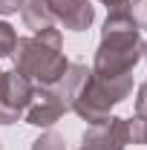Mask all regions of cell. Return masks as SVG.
I'll return each mask as SVG.
<instances>
[{"label": "cell", "mask_w": 147, "mask_h": 150, "mask_svg": "<svg viewBox=\"0 0 147 150\" xmlns=\"http://www.w3.org/2000/svg\"><path fill=\"white\" fill-rule=\"evenodd\" d=\"M127 144H130V121L110 115L101 124H90V130L84 133L81 150H124Z\"/></svg>", "instance_id": "obj_5"}, {"label": "cell", "mask_w": 147, "mask_h": 150, "mask_svg": "<svg viewBox=\"0 0 147 150\" xmlns=\"http://www.w3.org/2000/svg\"><path fill=\"white\" fill-rule=\"evenodd\" d=\"M64 112H69V110L58 98V93L52 87H35L32 101L26 107V124H32V127H52Z\"/></svg>", "instance_id": "obj_6"}, {"label": "cell", "mask_w": 147, "mask_h": 150, "mask_svg": "<svg viewBox=\"0 0 147 150\" xmlns=\"http://www.w3.org/2000/svg\"><path fill=\"white\" fill-rule=\"evenodd\" d=\"M141 29L130 18L127 9L110 12L101 29V43L92 61V72L101 78L133 75V67L141 61Z\"/></svg>", "instance_id": "obj_1"}, {"label": "cell", "mask_w": 147, "mask_h": 150, "mask_svg": "<svg viewBox=\"0 0 147 150\" xmlns=\"http://www.w3.org/2000/svg\"><path fill=\"white\" fill-rule=\"evenodd\" d=\"M130 121V144H147V118L133 115Z\"/></svg>", "instance_id": "obj_10"}, {"label": "cell", "mask_w": 147, "mask_h": 150, "mask_svg": "<svg viewBox=\"0 0 147 150\" xmlns=\"http://www.w3.org/2000/svg\"><path fill=\"white\" fill-rule=\"evenodd\" d=\"M136 115L147 118V81L139 87V95H136Z\"/></svg>", "instance_id": "obj_13"}, {"label": "cell", "mask_w": 147, "mask_h": 150, "mask_svg": "<svg viewBox=\"0 0 147 150\" xmlns=\"http://www.w3.org/2000/svg\"><path fill=\"white\" fill-rule=\"evenodd\" d=\"M141 58H144V61H147V40H144V43H141Z\"/></svg>", "instance_id": "obj_16"}, {"label": "cell", "mask_w": 147, "mask_h": 150, "mask_svg": "<svg viewBox=\"0 0 147 150\" xmlns=\"http://www.w3.org/2000/svg\"><path fill=\"white\" fill-rule=\"evenodd\" d=\"M0 87H3V69H0Z\"/></svg>", "instance_id": "obj_17"}, {"label": "cell", "mask_w": 147, "mask_h": 150, "mask_svg": "<svg viewBox=\"0 0 147 150\" xmlns=\"http://www.w3.org/2000/svg\"><path fill=\"white\" fill-rule=\"evenodd\" d=\"M15 43H18V35H15V29L6 23V20H0V58H9L15 52Z\"/></svg>", "instance_id": "obj_9"}, {"label": "cell", "mask_w": 147, "mask_h": 150, "mask_svg": "<svg viewBox=\"0 0 147 150\" xmlns=\"http://www.w3.org/2000/svg\"><path fill=\"white\" fill-rule=\"evenodd\" d=\"M12 55H15V69L23 78H29L35 87H55L69 67V61L64 55L61 32L55 26L32 38H18Z\"/></svg>", "instance_id": "obj_2"}, {"label": "cell", "mask_w": 147, "mask_h": 150, "mask_svg": "<svg viewBox=\"0 0 147 150\" xmlns=\"http://www.w3.org/2000/svg\"><path fill=\"white\" fill-rule=\"evenodd\" d=\"M101 3H104L110 12H118V9H127L130 6V0H101Z\"/></svg>", "instance_id": "obj_15"}, {"label": "cell", "mask_w": 147, "mask_h": 150, "mask_svg": "<svg viewBox=\"0 0 147 150\" xmlns=\"http://www.w3.org/2000/svg\"><path fill=\"white\" fill-rule=\"evenodd\" d=\"M35 84L23 78L18 69L3 72V87H0V124H15L26 115V107L32 101Z\"/></svg>", "instance_id": "obj_4"}, {"label": "cell", "mask_w": 147, "mask_h": 150, "mask_svg": "<svg viewBox=\"0 0 147 150\" xmlns=\"http://www.w3.org/2000/svg\"><path fill=\"white\" fill-rule=\"evenodd\" d=\"M26 0H0V15H18Z\"/></svg>", "instance_id": "obj_14"}, {"label": "cell", "mask_w": 147, "mask_h": 150, "mask_svg": "<svg viewBox=\"0 0 147 150\" xmlns=\"http://www.w3.org/2000/svg\"><path fill=\"white\" fill-rule=\"evenodd\" d=\"M20 18L26 23V29H32L35 35L43 32V29H49V26H55V18H52L46 0H26L23 9H20Z\"/></svg>", "instance_id": "obj_8"}, {"label": "cell", "mask_w": 147, "mask_h": 150, "mask_svg": "<svg viewBox=\"0 0 147 150\" xmlns=\"http://www.w3.org/2000/svg\"><path fill=\"white\" fill-rule=\"evenodd\" d=\"M133 93V75H121V78H101L90 69L87 81L81 84L78 95L72 98L69 110L78 112L87 124H101L110 118V110L115 104H121L127 95Z\"/></svg>", "instance_id": "obj_3"}, {"label": "cell", "mask_w": 147, "mask_h": 150, "mask_svg": "<svg viewBox=\"0 0 147 150\" xmlns=\"http://www.w3.org/2000/svg\"><path fill=\"white\" fill-rule=\"evenodd\" d=\"M127 12H130V18L136 20L139 29H147V0H130Z\"/></svg>", "instance_id": "obj_12"}, {"label": "cell", "mask_w": 147, "mask_h": 150, "mask_svg": "<svg viewBox=\"0 0 147 150\" xmlns=\"http://www.w3.org/2000/svg\"><path fill=\"white\" fill-rule=\"evenodd\" d=\"M46 6L55 23H61L69 32H84L95 20V9L90 6V0H46Z\"/></svg>", "instance_id": "obj_7"}, {"label": "cell", "mask_w": 147, "mask_h": 150, "mask_svg": "<svg viewBox=\"0 0 147 150\" xmlns=\"http://www.w3.org/2000/svg\"><path fill=\"white\" fill-rule=\"evenodd\" d=\"M32 150H66V142H64L58 133L49 130V133H43L35 144H32Z\"/></svg>", "instance_id": "obj_11"}]
</instances>
